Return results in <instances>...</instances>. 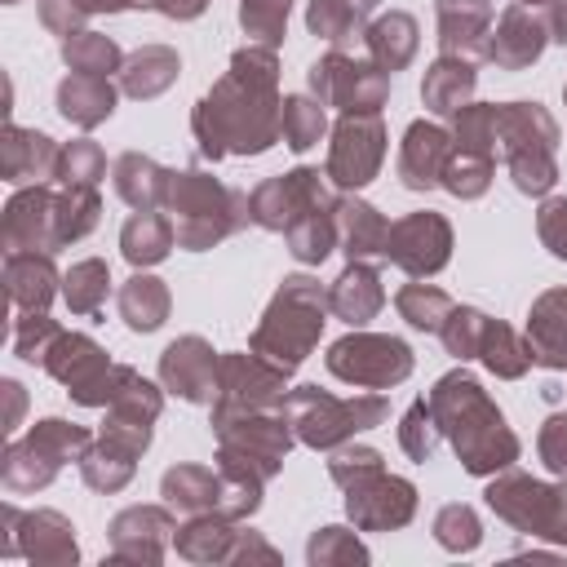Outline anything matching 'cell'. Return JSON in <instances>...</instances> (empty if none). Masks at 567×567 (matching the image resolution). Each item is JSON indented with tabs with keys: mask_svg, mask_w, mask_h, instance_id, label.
Returning <instances> with one entry per match:
<instances>
[{
	"mask_svg": "<svg viewBox=\"0 0 567 567\" xmlns=\"http://www.w3.org/2000/svg\"><path fill=\"white\" fill-rule=\"evenodd\" d=\"M62 58L71 71H84V75H111L120 66V49L115 40L97 35V31H75L62 40Z\"/></svg>",
	"mask_w": 567,
	"mask_h": 567,
	"instance_id": "cell-40",
	"label": "cell"
},
{
	"mask_svg": "<svg viewBox=\"0 0 567 567\" xmlns=\"http://www.w3.org/2000/svg\"><path fill=\"white\" fill-rule=\"evenodd\" d=\"M288 4H292V0H239V22H244V31L257 35L266 49H275V44L284 40Z\"/></svg>",
	"mask_w": 567,
	"mask_h": 567,
	"instance_id": "cell-46",
	"label": "cell"
},
{
	"mask_svg": "<svg viewBox=\"0 0 567 567\" xmlns=\"http://www.w3.org/2000/svg\"><path fill=\"white\" fill-rule=\"evenodd\" d=\"M447 155H452V137L439 128V124H408L403 133V151H399V182L408 190H430L443 182V168H447Z\"/></svg>",
	"mask_w": 567,
	"mask_h": 567,
	"instance_id": "cell-19",
	"label": "cell"
},
{
	"mask_svg": "<svg viewBox=\"0 0 567 567\" xmlns=\"http://www.w3.org/2000/svg\"><path fill=\"white\" fill-rule=\"evenodd\" d=\"M328 372L350 381V385H368V390H390L412 372V350L399 337H372V332H354L341 337L328 350Z\"/></svg>",
	"mask_w": 567,
	"mask_h": 567,
	"instance_id": "cell-11",
	"label": "cell"
},
{
	"mask_svg": "<svg viewBox=\"0 0 567 567\" xmlns=\"http://www.w3.org/2000/svg\"><path fill=\"white\" fill-rule=\"evenodd\" d=\"M487 182H492V159L456 146V151L447 155V168H443V182H439V186H447V190L461 195V199H474V195L487 190Z\"/></svg>",
	"mask_w": 567,
	"mask_h": 567,
	"instance_id": "cell-44",
	"label": "cell"
},
{
	"mask_svg": "<svg viewBox=\"0 0 567 567\" xmlns=\"http://www.w3.org/2000/svg\"><path fill=\"white\" fill-rule=\"evenodd\" d=\"M434 532H439V540H443L447 549H474V545H478V518H474V509H465V505H447V509L439 514Z\"/></svg>",
	"mask_w": 567,
	"mask_h": 567,
	"instance_id": "cell-49",
	"label": "cell"
},
{
	"mask_svg": "<svg viewBox=\"0 0 567 567\" xmlns=\"http://www.w3.org/2000/svg\"><path fill=\"white\" fill-rule=\"evenodd\" d=\"M363 40H368V53L381 71H399L416 53V18L412 13H385L363 31Z\"/></svg>",
	"mask_w": 567,
	"mask_h": 567,
	"instance_id": "cell-33",
	"label": "cell"
},
{
	"mask_svg": "<svg viewBox=\"0 0 567 567\" xmlns=\"http://www.w3.org/2000/svg\"><path fill=\"white\" fill-rule=\"evenodd\" d=\"M390 221L363 199H337V239L350 261H381L385 257Z\"/></svg>",
	"mask_w": 567,
	"mask_h": 567,
	"instance_id": "cell-22",
	"label": "cell"
},
{
	"mask_svg": "<svg viewBox=\"0 0 567 567\" xmlns=\"http://www.w3.org/2000/svg\"><path fill=\"white\" fill-rule=\"evenodd\" d=\"M84 13H120V9H133V4H151V0H75Z\"/></svg>",
	"mask_w": 567,
	"mask_h": 567,
	"instance_id": "cell-54",
	"label": "cell"
},
{
	"mask_svg": "<svg viewBox=\"0 0 567 567\" xmlns=\"http://www.w3.org/2000/svg\"><path fill=\"white\" fill-rule=\"evenodd\" d=\"M106 292H111V275H106V261H97V257L75 261L66 270V279H62V297H66V306L75 315H97Z\"/></svg>",
	"mask_w": 567,
	"mask_h": 567,
	"instance_id": "cell-37",
	"label": "cell"
},
{
	"mask_svg": "<svg viewBox=\"0 0 567 567\" xmlns=\"http://www.w3.org/2000/svg\"><path fill=\"white\" fill-rule=\"evenodd\" d=\"M554 146H558V124L540 102L496 106V155L509 164V177L523 195H545L558 182Z\"/></svg>",
	"mask_w": 567,
	"mask_h": 567,
	"instance_id": "cell-4",
	"label": "cell"
},
{
	"mask_svg": "<svg viewBox=\"0 0 567 567\" xmlns=\"http://www.w3.org/2000/svg\"><path fill=\"white\" fill-rule=\"evenodd\" d=\"M4 4H18V0H4Z\"/></svg>",
	"mask_w": 567,
	"mask_h": 567,
	"instance_id": "cell-57",
	"label": "cell"
},
{
	"mask_svg": "<svg viewBox=\"0 0 567 567\" xmlns=\"http://www.w3.org/2000/svg\"><path fill=\"white\" fill-rule=\"evenodd\" d=\"M487 505L509 518L514 527L523 532H536V536H554L567 545V487H545L536 478H523V474H509L501 483L487 487Z\"/></svg>",
	"mask_w": 567,
	"mask_h": 567,
	"instance_id": "cell-12",
	"label": "cell"
},
{
	"mask_svg": "<svg viewBox=\"0 0 567 567\" xmlns=\"http://www.w3.org/2000/svg\"><path fill=\"white\" fill-rule=\"evenodd\" d=\"M310 89L323 106H341L346 115H368L381 111L390 93V71H381L377 62H354L341 49H332L310 66Z\"/></svg>",
	"mask_w": 567,
	"mask_h": 567,
	"instance_id": "cell-10",
	"label": "cell"
},
{
	"mask_svg": "<svg viewBox=\"0 0 567 567\" xmlns=\"http://www.w3.org/2000/svg\"><path fill=\"white\" fill-rule=\"evenodd\" d=\"M44 368L66 385V394L84 408H102L115 399L120 381H124V368L111 363L84 332H58V341L49 346L44 354Z\"/></svg>",
	"mask_w": 567,
	"mask_h": 567,
	"instance_id": "cell-9",
	"label": "cell"
},
{
	"mask_svg": "<svg viewBox=\"0 0 567 567\" xmlns=\"http://www.w3.org/2000/svg\"><path fill=\"white\" fill-rule=\"evenodd\" d=\"M4 284H9V301L22 310H44L53 297V261L49 252H9L4 257Z\"/></svg>",
	"mask_w": 567,
	"mask_h": 567,
	"instance_id": "cell-27",
	"label": "cell"
},
{
	"mask_svg": "<svg viewBox=\"0 0 567 567\" xmlns=\"http://www.w3.org/2000/svg\"><path fill=\"white\" fill-rule=\"evenodd\" d=\"M58 195L44 186L18 190L4 208V252H58V221H53Z\"/></svg>",
	"mask_w": 567,
	"mask_h": 567,
	"instance_id": "cell-17",
	"label": "cell"
},
{
	"mask_svg": "<svg viewBox=\"0 0 567 567\" xmlns=\"http://www.w3.org/2000/svg\"><path fill=\"white\" fill-rule=\"evenodd\" d=\"M66 186H97V177H106V159L97 151V142H71L58 151V173Z\"/></svg>",
	"mask_w": 567,
	"mask_h": 567,
	"instance_id": "cell-45",
	"label": "cell"
},
{
	"mask_svg": "<svg viewBox=\"0 0 567 567\" xmlns=\"http://www.w3.org/2000/svg\"><path fill=\"white\" fill-rule=\"evenodd\" d=\"M120 315L133 332H155L164 319H168V292L159 279L151 275H133L124 288H120Z\"/></svg>",
	"mask_w": 567,
	"mask_h": 567,
	"instance_id": "cell-34",
	"label": "cell"
},
{
	"mask_svg": "<svg viewBox=\"0 0 567 567\" xmlns=\"http://www.w3.org/2000/svg\"><path fill=\"white\" fill-rule=\"evenodd\" d=\"M164 496L168 505H177L182 514H204V509H221L226 496V478L199 465H177L164 474Z\"/></svg>",
	"mask_w": 567,
	"mask_h": 567,
	"instance_id": "cell-30",
	"label": "cell"
},
{
	"mask_svg": "<svg viewBox=\"0 0 567 567\" xmlns=\"http://www.w3.org/2000/svg\"><path fill=\"white\" fill-rule=\"evenodd\" d=\"M173 239H177L173 221L159 217L155 208H137V213L124 221V230H120V248H124V257H128L133 266H155V261H164L168 248H173Z\"/></svg>",
	"mask_w": 567,
	"mask_h": 567,
	"instance_id": "cell-29",
	"label": "cell"
},
{
	"mask_svg": "<svg viewBox=\"0 0 567 567\" xmlns=\"http://www.w3.org/2000/svg\"><path fill=\"white\" fill-rule=\"evenodd\" d=\"M323 310H328V292L310 275L284 279V288L275 292L270 310L261 315V323L252 332V354H261L266 363L292 372L310 354V346L319 341Z\"/></svg>",
	"mask_w": 567,
	"mask_h": 567,
	"instance_id": "cell-3",
	"label": "cell"
},
{
	"mask_svg": "<svg viewBox=\"0 0 567 567\" xmlns=\"http://www.w3.org/2000/svg\"><path fill=\"white\" fill-rule=\"evenodd\" d=\"M385 159V128L377 120V111L368 115H346L332 128V151H328V177L341 190H359L377 177Z\"/></svg>",
	"mask_w": 567,
	"mask_h": 567,
	"instance_id": "cell-13",
	"label": "cell"
},
{
	"mask_svg": "<svg viewBox=\"0 0 567 567\" xmlns=\"http://www.w3.org/2000/svg\"><path fill=\"white\" fill-rule=\"evenodd\" d=\"M40 18H44V27H49V31H58V35L66 40V35H75V31H80L84 9H80L75 0H40Z\"/></svg>",
	"mask_w": 567,
	"mask_h": 567,
	"instance_id": "cell-51",
	"label": "cell"
},
{
	"mask_svg": "<svg viewBox=\"0 0 567 567\" xmlns=\"http://www.w3.org/2000/svg\"><path fill=\"white\" fill-rule=\"evenodd\" d=\"M394 306H399V315H403L412 328H421V332H439L443 319L452 315V297H447L443 288H430V284H408V288H399Z\"/></svg>",
	"mask_w": 567,
	"mask_h": 567,
	"instance_id": "cell-39",
	"label": "cell"
},
{
	"mask_svg": "<svg viewBox=\"0 0 567 567\" xmlns=\"http://www.w3.org/2000/svg\"><path fill=\"white\" fill-rule=\"evenodd\" d=\"M159 377L173 394H182L186 403H204L217 394V359L199 337H182L164 350L159 359Z\"/></svg>",
	"mask_w": 567,
	"mask_h": 567,
	"instance_id": "cell-18",
	"label": "cell"
},
{
	"mask_svg": "<svg viewBox=\"0 0 567 567\" xmlns=\"http://www.w3.org/2000/svg\"><path fill=\"white\" fill-rule=\"evenodd\" d=\"M470 93H474V66L470 58H452L443 53L430 71H425V84H421V97L434 115H456L461 106H470Z\"/></svg>",
	"mask_w": 567,
	"mask_h": 567,
	"instance_id": "cell-28",
	"label": "cell"
},
{
	"mask_svg": "<svg viewBox=\"0 0 567 567\" xmlns=\"http://www.w3.org/2000/svg\"><path fill=\"white\" fill-rule=\"evenodd\" d=\"M84 452H89V430L84 425L40 421L27 439H18L9 447V456H4V487L9 492L44 487L66 456H84Z\"/></svg>",
	"mask_w": 567,
	"mask_h": 567,
	"instance_id": "cell-8",
	"label": "cell"
},
{
	"mask_svg": "<svg viewBox=\"0 0 567 567\" xmlns=\"http://www.w3.org/2000/svg\"><path fill=\"white\" fill-rule=\"evenodd\" d=\"M58 111H62L75 128H93V124H102V120L115 111V89L106 84V75L71 71V75L58 84Z\"/></svg>",
	"mask_w": 567,
	"mask_h": 567,
	"instance_id": "cell-26",
	"label": "cell"
},
{
	"mask_svg": "<svg viewBox=\"0 0 567 567\" xmlns=\"http://www.w3.org/2000/svg\"><path fill=\"white\" fill-rule=\"evenodd\" d=\"M279 128H284V142H288L292 151H310V146L323 137V102H310V97H284Z\"/></svg>",
	"mask_w": 567,
	"mask_h": 567,
	"instance_id": "cell-43",
	"label": "cell"
},
{
	"mask_svg": "<svg viewBox=\"0 0 567 567\" xmlns=\"http://www.w3.org/2000/svg\"><path fill=\"white\" fill-rule=\"evenodd\" d=\"M434 421L439 430L452 439L456 456L465 461L470 474H492L505 470L518 456V439L505 430V416L496 412V403L478 390L474 377L465 372H447L434 394H430Z\"/></svg>",
	"mask_w": 567,
	"mask_h": 567,
	"instance_id": "cell-2",
	"label": "cell"
},
{
	"mask_svg": "<svg viewBox=\"0 0 567 567\" xmlns=\"http://www.w3.org/2000/svg\"><path fill=\"white\" fill-rule=\"evenodd\" d=\"M284 368L266 363L261 354H226L217 363V412L226 408H266L284 399Z\"/></svg>",
	"mask_w": 567,
	"mask_h": 567,
	"instance_id": "cell-16",
	"label": "cell"
},
{
	"mask_svg": "<svg viewBox=\"0 0 567 567\" xmlns=\"http://www.w3.org/2000/svg\"><path fill=\"white\" fill-rule=\"evenodd\" d=\"M540 49H545V22L532 18L523 4L505 9L501 22H496V31H492V40H487V58L496 66H505V71L532 66L540 58Z\"/></svg>",
	"mask_w": 567,
	"mask_h": 567,
	"instance_id": "cell-20",
	"label": "cell"
},
{
	"mask_svg": "<svg viewBox=\"0 0 567 567\" xmlns=\"http://www.w3.org/2000/svg\"><path fill=\"white\" fill-rule=\"evenodd\" d=\"M275 49H239L230 71L195 106V137L208 159L221 155H261L284 137L279 115L284 97L275 93Z\"/></svg>",
	"mask_w": 567,
	"mask_h": 567,
	"instance_id": "cell-1",
	"label": "cell"
},
{
	"mask_svg": "<svg viewBox=\"0 0 567 567\" xmlns=\"http://www.w3.org/2000/svg\"><path fill=\"white\" fill-rule=\"evenodd\" d=\"M536 226H540V239L549 244V252L567 261V199H549V204L540 208Z\"/></svg>",
	"mask_w": 567,
	"mask_h": 567,
	"instance_id": "cell-50",
	"label": "cell"
},
{
	"mask_svg": "<svg viewBox=\"0 0 567 567\" xmlns=\"http://www.w3.org/2000/svg\"><path fill=\"white\" fill-rule=\"evenodd\" d=\"M399 439H403L408 456H416V461H430V456H434V443H439V421H434V408H430L425 399H416V403L408 408Z\"/></svg>",
	"mask_w": 567,
	"mask_h": 567,
	"instance_id": "cell-48",
	"label": "cell"
},
{
	"mask_svg": "<svg viewBox=\"0 0 567 567\" xmlns=\"http://www.w3.org/2000/svg\"><path fill=\"white\" fill-rule=\"evenodd\" d=\"M284 235H288V248H292L297 261H323L332 252V244H337V204L297 217Z\"/></svg>",
	"mask_w": 567,
	"mask_h": 567,
	"instance_id": "cell-36",
	"label": "cell"
},
{
	"mask_svg": "<svg viewBox=\"0 0 567 567\" xmlns=\"http://www.w3.org/2000/svg\"><path fill=\"white\" fill-rule=\"evenodd\" d=\"M372 9H377V0H310L306 27L323 40H332L337 49H346L363 35V18Z\"/></svg>",
	"mask_w": 567,
	"mask_h": 567,
	"instance_id": "cell-32",
	"label": "cell"
},
{
	"mask_svg": "<svg viewBox=\"0 0 567 567\" xmlns=\"http://www.w3.org/2000/svg\"><path fill=\"white\" fill-rule=\"evenodd\" d=\"M328 306H332L337 319H346L350 328H359V323H368L385 306V288H381V279H377V270L368 261H350L346 275L332 284Z\"/></svg>",
	"mask_w": 567,
	"mask_h": 567,
	"instance_id": "cell-24",
	"label": "cell"
},
{
	"mask_svg": "<svg viewBox=\"0 0 567 567\" xmlns=\"http://www.w3.org/2000/svg\"><path fill=\"white\" fill-rule=\"evenodd\" d=\"M164 204L173 208L177 244L190 248V252L213 248L221 235H230L235 226H244V221L252 217L248 195L226 190V186H217L213 177H204V173H195V168L168 177V195H164Z\"/></svg>",
	"mask_w": 567,
	"mask_h": 567,
	"instance_id": "cell-5",
	"label": "cell"
},
{
	"mask_svg": "<svg viewBox=\"0 0 567 567\" xmlns=\"http://www.w3.org/2000/svg\"><path fill=\"white\" fill-rule=\"evenodd\" d=\"M168 177H173L168 168H159L155 159H146L137 151H128V155L115 159V190L133 208H155L168 195Z\"/></svg>",
	"mask_w": 567,
	"mask_h": 567,
	"instance_id": "cell-31",
	"label": "cell"
},
{
	"mask_svg": "<svg viewBox=\"0 0 567 567\" xmlns=\"http://www.w3.org/2000/svg\"><path fill=\"white\" fill-rule=\"evenodd\" d=\"M0 168H4V177L18 182V186H22V182H40V177L58 173V146H53L44 133H35V128L9 124V128H4Z\"/></svg>",
	"mask_w": 567,
	"mask_h": 567,
	"instance_id": "cell-25",
	"label": "cell"
},
{
	"mask_svg": "<svg viewBox=\"0 0 567 567\" xmlns=\"http://www.w3.org/2000/svg\"><path fill=\"white\" fill-rule=\"evenodd\" d=\"M563 97H567V84H563Z\"/></svg>",
	"mask_w": 567,
	"mask_h": 567,
	"instance_id": "cell-58",
	"label": "cell"
},
{
	"mask_svg": "<svg viewBox=\"0 0 567 567\" xmlns=\"http://www.w3.org/2000/svg\"><path fill=\"white\" fill-rule=\"evenodd\" d=\"M159 13H168V18H195V13H204V0H151Z\"/></svg>",
	"mask_w": 567,
	"mask_h": 567,
	"instance_id": "cell-53",
	"label": "cell"
},
{
	"mask_svg": "<svg viewBox=\"0 0 567 567\" xmlns=\"http://www.w3.org/2000/svg\"><path fill=\"white\" fill-rule=\"evenodd\" d=\"M332 478L346 487V509L359 527L377 532V527H399L412 518L416 492L412 483L394 478L381 470V456L372 447H350L332 456Z\"/></svg>",
	"mask_w": 567,
	"mask_h": 567,
	"instance_id": "cell-6",
	"label": "cell"
},
{
	"mask_svg": "<svg viewBox=\"0 0 567 567\" xmlns=\"http://www.w3.org/2000/svg\"><path fill=\"white\" fill-rule=\"evenodd\" d=\"M452 230L439 213H408L385 235V261L403 266L408 275H434L447 266Z\"/></svg>",
	"mask_w": 567,
	"mask_h": 567,
	"instance_id": "cell-15",
	"label": "cell"
},
{
	"mask_svg": "<svg viewBox=\"0 0 567 567\" xmlns=\"http://www.w3.org/2000/svg\"><path fill=\"white\" fill-rule=\"evenodd\" d=\"M518 4H554V0H518Z\"/></svg>",
	"mask_w": 567,
	"mask_h": 567,
	"instance_id": "cell-56",
	"label": "cell"
},
{
	"mask_svg": "<svg viewBox=\"0 0 567 567\" xmlns=\"http://www.w3.org/2000/svg\"><path fill=\"white\" fill-rule=\"evenodd\" d=\"M487 323H492V319H487L483 310H470V306H452V315L443 319L439 337H443L447 354H456V359H474V354L483 350Z\"/></svg>",
	"mask_w": 567,
	"mask_h": 567,
	"instance_id": "cell-42",
	"label": "cell"
},
{
	"mask_svg": "<svg viewBox=\"0 0 567 567\" xmlns=\"http://www.w3.org/2000/svg\"><path fill=\"white\" fill-rule=\"evenodd\" d=\"M478 359L496 372V377H523L527 372V363H532V350L505 328V323H487V337H483V350H478Z\"/></svg>",
	"mask_w": 567,
	"mask_h": 567,
	"instance_id": "cell-41",
	"label": "cell"
},
{
	"mask_svg": "<svg viewBox=\"0 0 567 567\" xmlns=\"http://www.w3.org/2000/svg\"><path fill=\"white\" fill-rule=\"evenodd\" d=\"M549 31H554V40L567 44V0H554V9H549Z\"/></svg>",
	"mask_w": 567,
	"mask_h": 567,
	"instance_id": "cell-55",
	"label": "cell"
},
{
	"mask_svg": "<svg viewBox=\"0 0 567 567\" xmlns=\"http://www.w3.org/2000/svg\"><path fill=\"white\" fill-rule=\"evenodd\" d=\"M540 456L549 461V470L567 474V416H549L540 430Z\"/></svg>",
	"mask_w": 567,
	"mask_h": 567,
	"instance_id": "cell-52",
	"label": "cell"
},
{
	"mask_svg": "<svg viewBox=\"0 0 567 567\" xmlns=\"http://www.w3.org/2000/svg\"><path fill=\"white\" fill-rule=\"evenodd\" d=\"M492 0H439V44L452 58L487 53Z\"/></svg>",
	"mask_w": 567,
	"mask_h": 567,
	"instance_id": "cell-21",
	"label": "cell"
},
{
	"mask_svg": "<svg viewBox=\"0 0 567 567\" xmlns=\"http://www.w3.org/2000/svg\"><path fill=\"white\" fill-rule=\"evenodd\" d=\"M133 456H137V452H128V447H120V443H111V439H97V447L80 456L84 483H89V487H102V492L124 487L128 474H133Z\"/></svg>",
	"mask_w": 567,
	"mask_h": 567,
	"instance_id": "cell-38",
	"label": "cell"
},
{
	"mask_svg": "<svg viewBox=\"0 0 567 567\" xmlns=\"http://www.w3.org/2000/svg\"><path fill=\"white\" fill-rule=\"evenodd\" d=\"M58 323L44 315V310H27L18 323H13V350L27 359V363H44V354H49V346L58 341Z\"/></svg>",
	"mask_w": 567,
	"mask_h": 567,
	"instance_id": "cell-47",
	"label": "cell"
},
{
	"mask_svg": "<svg viewBox=\"0 0 567 567\" xmlns=\"http://www.w3.org/2000/svg\"><path fill=\"white\" fill-rule=\"evenodd\" d=\"M385 399L381 394H359V399H332L319 385H297L284 403V416L297 425V439L310 447H337L354 430H372L385 421Z\"/></svg>",
	"mask_w": 567,
	"mask_h": 567,
	"instance_id": "cell-7",
	"label": "cell"
},
{
	"mask_svg": "<svg viewBox=\"0 0 567 567\" xmlns=\"http://www.w3.org/2000/svg\"><path fill=\"white\" fill-rule=\"evenodd\" d=\"M328 190L319 182L315 168H297V173H284V177H270L261 182L252 195H248V208H252V221L266 226V230H288L297 217L315 213V208H328Z\"/></svg>",
	"mask_w": 567,
	"mask_h": 567,
	"instance_id": "cell-14",
	"label": "cell"
},
{
	"mask_svg": "<svg viewBox=\"0 0 567 567\" xmlns=\"http://www.w3.org/2000/svg\"><path fill=\"white\" fill-rule=\"evenodd\" d=\"M173 75H177V53L151 44V49H142V53H133V58L124 62L120 84H124V93H133V97H155V93H164V89L173 84Z\"/></svg>",
	"mask_w": 567,
	"mask_h": 567,
	"instance_id": "cell-35",
	"label": "cell"
},
{
	"mask_svg": "<svg viewBox=\"0 0 567 567\" xmlns=\"http://www.w3.org/2000/svg\"><path fill=\"white\" fill-rule=\"evenodd\" d=\"M527 350L540 368H567V292H545L527 319Z\"/></svg>",
	"mask_w": 567,
	"mask_h": 567,
	"instance_id": "cell-23",
	"label": "cell"
}]
</instances>
